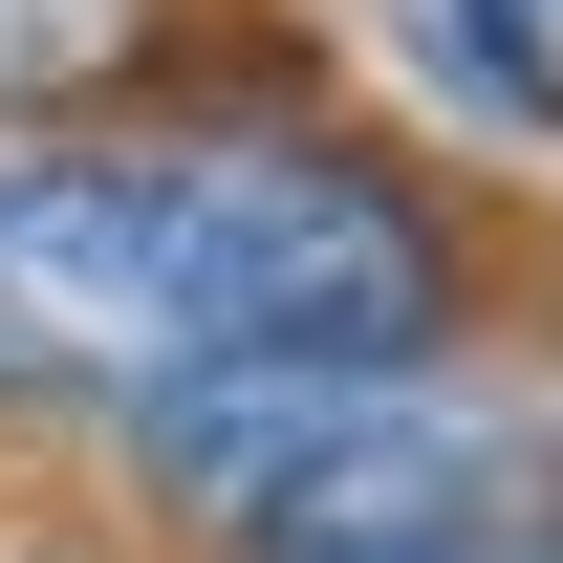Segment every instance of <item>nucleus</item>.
<instances>
[{
    "mask_svg": "<svg viewBox=\"0 0 563 563\" xmlns=\"http://www.w3.org/2000/svg\"><path fill=\"white\" fill-rule=\"evenodd\" d=\"M174 261H196V347L217 368H303V390H390L455 325V217L347 131H196L152 152Z\"/></svg>",
    "mask_w": 563,
    "mask_h": 563,
    "instance_id": "obj_1",
    "label": "nucleus"
},
{
    "mask_svg": "<svg viewBox=\"0 0 563 563\" xmlns=\"http://www.w3.org/2000/svg\"><path fill=\"white\" fill-rule=\"evenodd\" d=\"M196 261H174V196L131 152H44L0 174V390L22 412H152L196 390Z\"/></svg>",
    "mask_w": 563,
    "mask_h": 563,
    "instance_id": "obj_2",
    "label": "nucleus"
},
{
    "mask_svg": "<svg viewBox=\"0 0 563 563\" xmlns=\"http://www.w3.org/2000/svg\"><path fill=\"white\" fill-rule=\"evenodd\" d=\"M477 44H498V87L563 131V0H477Z\"/></svg>",
    "mask_w": 563,
    "mask_h": 563,
    "instance_id": "obj_3",
    "label": "nucleus"
},
{
    "mask_svg": "<svg viewBox=\"0 0 563 563\" xmlns=\"http://www.w3.org/2000/svg\"><path fill=\"white\" fill-rule=\"evenodd\" d=\"M542 520H563V455H542Z\"/></svg>",
    "mask_w": 563,
    "mask_h": 563,
    "instance_id": "obj_4",
    "label": "nucleus"
}]
</instances>
